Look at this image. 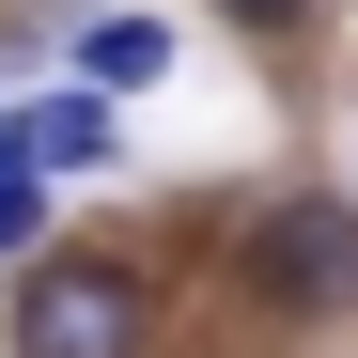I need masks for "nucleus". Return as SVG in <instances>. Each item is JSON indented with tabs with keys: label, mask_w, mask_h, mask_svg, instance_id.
Listing matches in <instances>:
<instances>
[{
	"label": "nucleus",
	"mask_w": 358,
	"mask_h": 358,
	"mask_svg": "<svg viewBox=\"0 0 358 358\" xmlns=\"http://www.w3.org/2000/svg\"><path fill=\"white\" fill-rule=\"evenodd\" d=\"M0 171H31V141H16V109H0Z\"/></svg>",
	"instance_id": "nucleus-7"
},
{
	"label": "nucleus",
	"mask_w": 358,
	"mask_h": 358,
	"mask_svg": "<svg viewBox=\"0 0 358 358\" xmlns=\"http://www.w3.org/2000/svg\"><path fill=\"white\" fill-rule=\"evenodd\" d=\"M156 343V280L125 250H31L16 280V358H141Z\"/></svg>",
	"instance_id": "nucleus-1"
},
{
	"label": "nucleus",
	"mask_w": 358,
	"mask_h": 358,
	"mask_svg": "<svg viewBox=\"0 0 358 358\" xmlns=\"http://www.w3.org/2000/svg\"><path fill=\"white\" fill-rule=\"evenodd\" d=\"M63 47H78V94H156V78H171V16H141V0L78 16Z\"/></svg>",
	"instance_id": "nucleus-3"
},
{
	"label": "nucleus",
	"mask_w": 358,
	"mask_h": 358,
	"mask_svg": "<svg viewBox=\"0 0 358 358\" xmlns=\"http://www.w3.org/2000/svg\"><path fill=\"white\" fill-rule=\"evenodd\" d=\"M234 265H250L265 312H358V203H343V187H296V203L250 218Z\"/></svg>",
	"instance_id": "nucleus-2"
},
{
	"label": "nucleus",
	"mask_w": 358,
	"mask_h": 358,
	"mask_svg": "<svg viewBox=\"0 0 358 358\" xmlns=\"http://www.w3.org/2000/svg\"><path fill=\"white\" fill-rule=\"evenodd\" d=\"M218 16H234V31H296L312 0H218Z\"/></svg>",
	"instance_id": "nucleus-6"
},
{
	"label": "nucleus",
	"mask_w": 358,
	"mask_h": 358,
	"mask_svg": "<svg viewBox=\"0 0 358 358\" xmlns=\"http://www.w3.org/2000/svg\"><path fill=\"white\" fill-rule=\"evenodd\" d=\"M16 141H31L47 187H63V171H109L125 156V94H47V109H16Z\"/></svg>",
	"instance_id": "nucleus-4"
},
{
	"label": "nucleus",
	"mask_w": 358,
	"mask_h": 358,
	"mask_svg": "<svg viewBox=\"0 0 358 358\" xmlns=\"http://www.w3.org/2000/svg\"><path fill=\"white\" fill-rule=\"evenodd\" d=\"M47 250V171H0V265Z\"/></svg>",
	"instance_id": "nucleus-5"
}]
</instances>
